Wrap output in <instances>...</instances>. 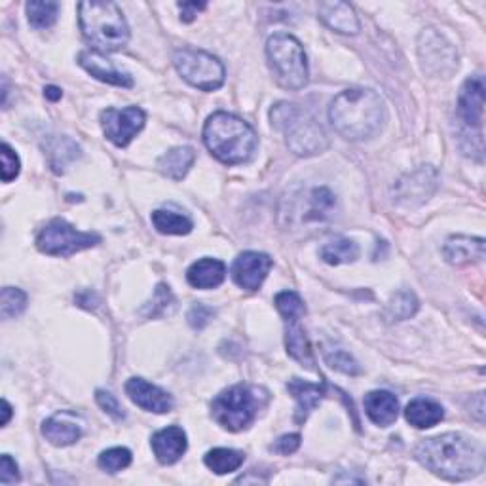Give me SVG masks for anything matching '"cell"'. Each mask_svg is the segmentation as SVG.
Wrapping results in <instances>:
<instances>
[{
  "label": "cell",
  "mask_w": 486,
  "mask_h": 486,
  "mask_svg": "<svg viewBox=\"0 0 486 486\" xmlns=\"http://www.w3.org/2000/svg\"><path fill=\"white\" fill-rule=\"evenodd\" d=\"M416 460L444 481H467L481 475L486 464L484 447L464 434H442L424 439L414 450Z\"/></svg>",
  "instance_id": "cell-1"
},
{
  "label": "cell",
  "mask_w": 486,
  "mask_h": 486,
  "mask_svg": "<svg viewBox=\"0 0 486 486\" xmlns=\"http://www.w3.org/2000/svg\"><path fill=\"white\" fill-rule=\"evenodd\" d=\"M329 120L335 131L348 141H365L384 128L386 105L374 90H344L331 101Z\"/></svg>",
  "instance_id": "cell-2"
},
{
  "label": "cell",
  "mask_w": 486,
  "mask_h": 486,
  "mask_svg": "<svg viewBox=\"0 0 486 486\" xmlns=\"http://www.w3.org/2000/svg\"><path fill=\"white\" fill-rule=\"evenodd\" d=\"M203 143L219 162L235 165L253 158L259 137L245 120L230 113H215L203 126Z\"/></svg>",
  "instance_id": "cell-3"
},
{
  "label": "cell",
  "mask_w": 486,
  "mask_h": 486,
  "mask_svg": "<svg viewBox=\"0 0 486 486\" xmlns=\"http://www.w3.org/2000/svg\"><path fill=\"white\" fill-rule=\"evenodd\" d=\"M80 31L100 52H118L130 43V27L115 3H80Z\"/></svg>",
  "instance_id": "cell-4"
},
{
  "label": "cell",
  "mask_w": 486,
  "mask_h": 486,
  "mask_svg": "<svg viewBox=\"0 0 486 486\" xmlns=\"http://www.w3.org/2000/svg\"><path fill=\"white\" fill-rule=\"evenodd\" d=\"M272 128L285 133V143L289 150L297 156L310 158L322 155L329 148V139L319 122L302 113L299 105L282 101L270 110Z\"/></svg>",
  "instance_id": "cell-5"
},
{
  "label": "cell",
  "mask_w": 486,
  "mask_h": 486,
  "mask_svg": "<svg viewBox=\"0 0 486 486\" xmlns=\"http://www.w3.org/2000/svg\"><path fill=\"white\" fill-rule=\"evenodd\" d=\"M265 402V390L255 386L235 384L228 390H222L211 401V416L220 427L228 429V432H242L255 422Z\"/></svg>",
  "instance_id": "cell-6"
},
{
  "label": "cell",
  "mask_w": 486,
  "mask_h": 486,
  "mask_svg": "<svg viewBox=\"0 0 486 486\" xmlns=\"http://www.w3.org/2000/svg\"><path fill=\"white\" fill-rule=\"evenodd\" d=\"M267 58L277 86L297 92L308 84V61L302 44L289 33H275L267 43Z\"/></svg>",
  "instance_id": "cell-7"
},
{
  "label": "cell",
  "mask_w": 486,
  "mask_h": 486,
  "mask_svg": "<svg viewBox=\"0 0 486 486\" xmlns=\"http://www.w3.org/2000/svg\"><path fill=\"white\" fill-rule=\"evenodd\" d=\"M173 65L177 73L187 80L192 88L202 92H215L225 84V65L215 55L203 50L180 48L173 53Z\"/></svg>",
  "instance_id": "cell-8"
},
{
  "label": "cell",
  "mask_w": 486,
  "mask_h": 486,
  "mask_svg": "<svg viewBox=\"0 0 486 486\" xmlns=\"http://www.w3.org/2000/svg\"><path fill=\"white\" fill-rule=\"evenodd\" d=\"M101 243V235L95 232H80L63 219H53L38 232L36 247L50 257H71Z\"/></svg>",
  "instance_id": "cell-9"
},
{
  "label": "cell",
  "mask_w": 486,
  "mask_h": 486,
  "mask_svg": "<svg viewBox=\"0 0 486 486\" xmlns=\"http://www.w3.org/2000/svg\"><path fill=\"white\" fill-rule=\"evenodd\" d=\"M418 55L424 73L437 78H450L458 68V52L435 29L422 31L418 38Z\"/></svg>",
  "instance_id": "cell-10"
},
{
  "label": "cell",
  "mask_w": 486,
  "mask_h": 486,
  "mask_svg": "<svg viewBox=\"0 0 486 486\" xmlns=\"http://www.w3.org/2000/svg\"><path fill=\"white\" fill-rule=\"evenodd\" d=\"M145 110L139 107L105 108L101 113L103 133L116 147H128L137 133L145 128Z\"/></svg>",
  "instance_id": "cell-11"
},
{
  "label": "cell",
  "mask_w": 486,
  "mask_h": 486,
  "mask_svg": "<svg viewBox=\"0 0 486 486\" xmlns=\"http://www.w3.org/2000/svg\"><path fill=\"white\" fill-rule=\"evenodd\" d=\"M435 188H437V171L432 168V165H422L420 170H416L414 173L397 180V185L394 187L395 202L409 207L422 205L424 202L429 200V196L435 192Z\"/></svg>",
  "instance_id": "cell-12"
},
{
  "label": "cell",
  "mask_w": 486,
  "mask_h": 486,
  "mask_svg": "<svg viewBox=\"0 0 486 486\" xmlns=\"http://www.w3.org/2000/svg\"><path fill=\"white\" fill-rule=\"evenodd\" d=\"M272 259L265 253L245 251L232 265V280L245 291H257L270 274Z\"/></svg>",
  "instance_id": "cell-13"
},
{
  "label": "cell",
  "mask_w": 486,
  "mask_h": 486,
  "mask_svg": "<svg viewBox=\"0 0 486 486\" xmlns=\"http://www.w3.org/2000/svg\"><path fill=\"white\" fill-rule=\"evenodd\" d=\"M458 116L471 131L481 133L484 116V80L482 76H471L464 82L458 95Z\"/></svg>",
  "instance_id": "cell-14"
},
{
  "label": "cell",
  "mask_w": 486,
  "mask_h": 486,
  "mask_svg": "<svg viewBox=\"0 0 486 486\" xmlns=\"http://www.w3.org/2000/svg\"><path fill=\"white\" fill-rule=\"evenodd\" d=\"M126 394L137 407L148 412L165 414L173 409V397L145 378H130L126 382Z\"/></svg>",
  "instance_id": "cell-15"
},
{
  "label": "cell",
  "mask_w": 486,
  "mask_h": 486,
  "mask_svg": "<svg viewBox=\"0 0 486 486\" xmlns=\"http://www.w3.org/2000/svg\"><path fill=\"white\" fill-rule=\"evenodd\" d=\"M78 63L86 73H90L97 80L105 82V84L118 86V88H131L133 86V78L128 73L118 71V68L110 63L101 52H97V50L82 52L78 55Z\"/></svg>",
  "instance_id": "cell-16"
},
{
  "label": "cell",
  "mask_w": 486,
  "mask_h": 486,
  "mask_svg": "<svg viewBox=\"0 0 486 486\" xmlns=\"http://www.w3.org/2000/svg\"><path fill=\"white\" fill-rule=\"evenodd\" d=\"M43 435L53 447H68L82 437L80 416L71 410H61L53 414L43 424Z\"/></svg>",
  "instance_id": "cell-17"
},
{
  "label": "cell",
  "mask_w": 486,
  "mask_h": 486,
  "mask_svg": "<svg viewBox=\"0 0 486 486\" xmlns=\"http://www.w3.org/2000/svg\"><path fill=\"white\" fill-rule=\"evenodd\" d=\"M150 447L155 450L156 460L163 466H171L179 462L183 454L187 452V434L183 432V427L179 426H170L165 429H160L150 439Z\"/></svg>",
  "instance_id": "cell-18"
},
{
  "label": "cell",
  "mask_w": 486,
  "mask_h": 486,
  "mask_svg": "<svg viewBox=\"0 0 486 486\" xmlns=\"http://www.w3.org/2000/svg\"><path fill=\"white\" fill-rule=\"evenodd\" d=\"M46 160L53 173L63 175L71 163L82 156V148L67 135H50L43 143Z\"/></svg>",
  "instance_id": "cell-19"
},
{
  "label": "cell",
  "mask_w": 486,
  "mask_h": 486,
  "mask_svg": "<svg viewBox=\"0 0 486 486\" xmlns=\"http://www.w3.org/2000/svg\"><path fill=\"white\" fill-rule=\"evenodd\" d=\"M317 16L329 29L340 35H357L361 29V23L355 16V10L346 3H322L317 8Z\"/></svg>",
  "instance_id": "cell-20"
},
{
  "label": "cell",
  "mask_w": 486,
  "mask_h": 486,
  "mask_svg": "<svg viewBox=\"0 0 486 486\" xmlns=\"http://www.w3.org/2000/svg\"><path fill=\"white\" fill-rule=\"evenodd\" d=\"M287 390H289L291 395H293L297 399L295 420H297V424H304V422H307L308 416H310V412L325 397L327 386H325V382L312 384V382H307V380L293 378V380H289Z\"/></svg>",
  "instance_id": "cell-21"
},
{
  "label": "cell",
  "mask_w": 486,
  "mask_h": 486,
  "mask_svg": "<svg viewBox=\"0 0 486 486\" xmlns=\"http://www.w3.org/2000/svg\"><path fill=\"white\" fill-rule=\"evenodd\" d=\"M447 262L454 267H464L469 262H481L484 259V240L471 235H452L442 247Z\"/></svg>",
  "instance_id": "cell-22"
},
{
  "label": "cell",
  "mask_w": 486,
  "mask_h": 486,
  "mask_svg": "<svg viewBox=\"0 0 486 486\" xmlns=\"http://www.w3.org/2000/svg\"><path fill=\"white\" fill-rule=\"evenodd\" d=\"M363 405L370 422H374L380 427L392 426L399 416V401L390 392H384V390L370 392L365 395Z\"/></svg>",
  "instance_id": "cell-23"
},
{
  "label": "cell",
  "mask_w": 486,
  "mask_h": 486,
  "mask_svg": "<svg viewBox=\"0 0 486 486\" xmlns=\"http://www.w3.org/2000/svg\"><path fill=\"white\" fill-rule=\"evenodd\" d=\"M227 277V265L219 259L205 257L194 262L187 272V280L196 289H215Z\"/></svg>",
  "instance_id": "cell-24"
},
{
  "label": "cell",
  "mask_w": 486,
  "mask_h": 486,
  "mask_svg": "<svg viewBox=\"0 0 486 486\" xmlns=\"http://www.w3.org/2000/svg\"><path fill=\"white\" fill-rule=\"evenodd\" d=\"M405 418L414 427L427 429V427L437 426L444 418V410L434 399L416 397L407 405Z\"/></svg>",
  "instance_id": "cell-25"
},
{
  "label": "cell",
  "mask_w": 486,
  "mask_h": 486,
  "mask_svg": "<svg viewBox=\"0 0 486 486\" xmlns=\"http://www.w3.org/2000/svg\"><path fill=\"white\" fill-rule=\"evenodd\" d=\"M285 348H287V354L295 361H299L302 367L315 370V357H314L312 344L307 337V332H304V329L299 325V322H287Z\"/></svg>",
  "instance_id": "cell-26"
},
{
  "label": "cell",
  "mask_w": 486,
  "mask_h": 486,
  "mask_svg": "<svg viewBox=\"0 0 486 486\" xmlns=\"http://www.w3.org/2000/svg\"><path fill=\"white\" fill-rule=\"evenodd\" d=\"M194 160H196V152H194V148L175 147L158 158L156 168L160 170L162 175L170 177L173 180H180L185 179L187 173L190 171Z\"/></svg>",
  "instance_id": "cell-27"
},
{
  "label": "cell",
  "mask_w": 486,
  "mask_h": 486,
  "mask_svg": "<svg viewBox=\"0 0 486 486\" xmlns=\"http://www.w3.org/2000/svg\"><path fill=\"white\" fill-rule=\"evenodd\" d=\"M152 225H155L160 234L168 235H187L194 228L190 217L170 210H156L152 213Z\"/></svg>",
  "instance_id": "cell-28"
},
{
  "label": "cell",
  "mask_w": 486,
  "mask_h": 486,
  "mask_svg": "<svg viewBox=\"0 0 486 486\" xmlns=\"http://www.w3.org/2000/svg\"><path fill=\"white\" fill-rule=\"evenodd\" d=\"M245 460V454L234 449H213L205 454L203 462L217 475H227L240 469Z\"/></svg>",
  "instance_id": "cell-29"
},
{
  "label": "cell",
  "mask_w": 486,
  "mask_h": 486,
  "mask_svg": "<svg viewBox=\"0 0 486 486\" xmlns=\"http://www.w3.org/2000/svg\"><path fill=\"white\" fill-rule=\"evenodd\" d=\"M319 257H322L327 265L339 267V265H348V262H355L359 257V247L354 240H335L329 242L322 247V251H319Z\"/></svg>",
  "instance_id": "cell-30"
},
{
  "label": "cell",
  "mask_w": 486,
  "mask_h": 486,
  "mask_svg": "<svg viewBox=\"0 0 486 486\" xmlns=\"http://www.w3.org/2000/svg\"><path fill=\"white\" fill-rule=\"evenodd\" d=\"M27 20L35 29H48L58 20L60 4L50 3V0H31L27 3Z\"/></svg>",
  "instance_id": "cell-31"
},
{
  "label": "cell",
  "mask_w": 486,
  "mask_h": 486,
  "mask_svg": "<svg viewBox=\"0 0 486 486\" xmlns=\"http://www.w3.org/2000/svg\"><path fill=\"white\" fill-rule=\"evenodd\" d=\"M418 299H416L412 291H397L390 304H387V317H390L392 322H405V319H410L418 312Z\"/></svg>",
  "instance_id": "cell-32"
},
{
  "label": "cell",
  "mask_w": 486,
  "mask_h": 486,
  "mask_svg": "<svg viewBox=\"0 0 486 486\" xmlns=\"http://www.w3.org/2000/svg\"><path fill=\"white\" fill-rule=\"evenodd\" d=\"M175 297L171 293L170 285L160 283L155 289V295L145 304V308H141V314L148 319L162 317V315H170L175 310Z\"/></svg>",
  "instance_id": "cell-33"
},
{
  "label": "cell",
  "mask_w": 486,
  "mask_h": 486,
  "mask_svg": "<svg viewBox=\"0 0 486 486\" xmlns=\"http://www.w3.org/2000/svg\"><path fill=\"white\" fill-rule=\"evenodd\" d=\"M275 308L282 314V317L287 322H299V319L307 314V307L295 291H282L275 295Z\"/></svg>",
  "instance_id": "cell-34"
},
{
  "label": "cell",
  "mask_w": 486,
  "mask_h": 486,
  "mask_svg": "<svg viewBox=\"0 0 486 486\" xmlns=\"http://www.w3.org/2000/svg\"><path fill=\"white\" fill-rule=\"evenodd\" d=\"M27 308V295L25 291L18 287H4L0 293V317L13 319L25 312Z\"/></svg>",
  "instance_id": "cell-35"
},
{
  "label": "cell",
  "mask_w": 486,
  "mask_h": 486,
  "mask_svg": "<svg viewBox=\"0 0 486 486\" xmlns=\"http://www.w3.org/2000/svg\"><path fill=\"white\" fill-rule=\"evenodd\" d=\"M332 210H335V194L325 187L315 188L310 196V213L307 215V219L323 220L332 213Z\"/></svg>",
  "instance_id": "cell-36"
},
{
  "label": "cell",
  "mask_w": 486,
  "mask_h": 486,
  "mask_svg": "<svg viewBox=\"0 0 486 486\" xmlns=\"http://www.w3.org/2000/svg\"><path fill=\"white\" fill-rule=\"evenodd\" d=\"M97 464H100V467L103 471H107V474H118V471L130 467L131 452L128 449H122V447L108 449V450L101 452Z\"/></svg>",
  "instance_id": "cell-37"
},
{
  "label": "cell",
  "mask_w": 486,
  "mask_h": 486,
  "mask_svg": "<svg viewBox=\"0 0 486 486\" xmlns=\"http://www.w3.org/2000/svg\"><path fill=\"white\" fill-rule=\"evenodd\" d=\"M325 361L331 369L340 370L344 374H350V377H355V374L361 372V367L357 365V361L344 350H329L325 352Z\"/></svg>",
  "instance_id": "cell-38"
},
{
  "label": "cell",
  "mask_w": 486,
  "mask_h": 486,
  "mask_svg": "<svg viewBox=\"0 0 486 486\" xmlns=\"http://www.w3.org/2000/svg\"><path fill=\"white\" fill-rule=\"evenodd\" d=\"M0 160H3V168H0L3 183H12V180L20 175V170H21L20 156L8 143H3V147H0Z\"/></svg>",
  "instance_id": "cell-39"
},
{
  "label": "cell",
  "mask_w": 486,
  "mask_h": 486,
  "mask_svg": "<svg viewBox=\"0 0 486 486\" xmlns=\"http://www.w3.org/2000/svg\"><path fill=\"white\" fill-rule=\"evenodd\" d=\"M213 317H215V310L210 308V307H205V304H194V307L188 310L187 314V319H188V325L192 329H205L207 325H210L213 322Z\"/></svg>",
  "instance_id": "cell-40"
},
{
  "label": "cell",
  "mask_w": 486,
  "mask_h": 486,
  "mask_svg": "<svg viewBox=\"0 0 486 486\" xmlns=\"http://www.w3.org/2000/svg\"><path fill=\"white\" fill-rule=\"evenodd\" d=\"M95 401H97V405H100L108 416H113L115 420H123V418H126V412H123V409L120 407L118 399L113 394H110V392L97 390L95 392Z\"/></svg>",
  "instance_id": "cell-41"
},
{
  "label": "cell",
  "mask_w": 486,
  "mask_h": 486,
  "mask_svg": "<svg viewBox=\"0 0 486 486\" xmlns=\"http://www.w3.org/2000/svg\"><path fill=\"white\" fill-rule=\"evenodd\" d=\"M21 477H20V469H18V464L16 460L10 454H4L3 460H0V482L3 484H12V482H18Z\"/></svg>",
  "instance_id": "cell-42"
},
{
  "label": "cell",
  "mask_w": 486,
  "mask_h": 486,
  "mask_svg": "<svg viewBox=\"0 0 486 486\" xmlns=\"http://www.w3.org/2000/svg\"><path fill=\"white\" fill-rule=\"evenodd\" d=\"M300 447V435L299 434H289V435H283L275 441V444L272 447L274 452L277 454H293L297 452Z\"/></svg>",
  "instance_id": "cell-43"
},
{
  "label": "cell",
  "mask_w": 486,
  "mask_h": 486,
  "mask_svg": "<svg viewBox=\"0 0 486 486\" xmlns=\"http://www.w3.org/2000/svg\"><path fill=\"white\" fill-rule=\"evenodd\" d=\"M179 10H180V20H183L185 23H190L194 18L198 16V12L205 10V3H179L177 4Z\"/></svg>",
  "instance_id": "cell-44"
},
{
  "label": "cell",
  "mask_w": 486,
  "mask_h": 486,
  "mask_svg": "<svg viewBox=\"0 0 486 486\" xmlns=\"http://www.w3.org/2000/svg\"><path fill=\"white\" fill-rule=\"evenodd\" d=\"M75 299L78 302V307L88 308V310L95 308L97 302H100V299H97V295L92 293V291H82V293H78Z\"/></svg>",
  "instance_id": "cell-45"
},
{
  "label": "cell",
  "mask_w": 486,
  "mask_h": 486,
  "mask_svg": "<svg viewBox=\"0 0 486 486\" xmlns=\"http://www.w3.org/2000/svg\"><path fill=\"white\" fill-rule=\"evenodd\" d=\"M475 401H477V405L475 407L471 405V409H474V410H471V414H474L479 422H482L484 420V397H482V394H477Z\"/></svg>",
  "instance_id": "cell-46"
},
{
  "label": "cell",
  "mask_w": 486,
  "mask_h": 486,
  "mask_svg": "<svg viewBox=\"0 0 486 486\" xmlns=\"http://www.w3.org/2000/svg\"><path fill=\"white\" fill-rule=\"evenodd\" d=\"M44 95H46V100H50V101H60L63 97V92L60 88H55V86H48L44 90Z\"/></svg>",
  "instance_id": "cell-47"
},
{
  "label": "cell",
  "mask_w": 486,
  "mask_h": 486,
  "mask_svg": "<svg viewBox=\"0 0 486 486\" xmlns=\"http://www.w3.org/2000/svg\"><path fill=\"white\" fill-rule=\"evenodd\" d=\"M10 418H12V407H10V402L6 399H3V422H0V424L8 426Z\"/></svg>",
  "instance_id": "cell-48"
}]
</instances>
